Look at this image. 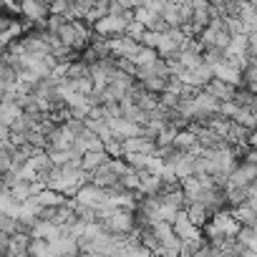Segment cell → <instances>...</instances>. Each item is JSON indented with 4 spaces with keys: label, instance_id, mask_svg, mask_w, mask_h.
<instances>
[{
    "label": "cell",
    "instance_id": "obj_1",
    "mask_svg": "<svg viewBox=\"0 0 257 257\" xmlns=\"http://www.w3.org/2000/svg\"><path fill=\"white\" fill-rule=\"evenodd\" d=\"M56 36H58V41H61L63 46H68V48H73L76 53H81V51L88 46V41H91V26H86L83 21H66V23L56 31Z\"/></svg>",
    "mask_w": 257,
    "mask_h": 257
},
{
    "label": "cell",
    "instance_id": "obj_20",
    "mask_svg": "<svg viewBox=\"0 0 257 257\" xmlns=\"http://www.w3.org/2000/svg\"><path fill=\"white\" fill-rule=\"evenodd\" d=\"M257 111H249V108H237V113L232 116V121H237V123H242V126H247V128H254V123H257V116H254Z\"/></svg>",
    "mask_w": 257,
    "mask_h": 257
},
{
    "label": "cell",
    "instance_id": "obj_11",
    "mask_svg": "<svg viewBox=\"0 0 257 257\" xmlns=\"http://www.w3.org/2000/svg\"><path fill=\"white\" fill-rule=\"evenodd\" d=\"M209 96H214L217 101H229L232 96H234V91H237V86H232V83H227V81H219V78H209L204 86H202Z\"/></svg>",
    "mask_w": 257,
    "mask_h": 257
},
{
    "label": "cell",
    "instance_id": "obj_2",
    "mask_svg": "<svg viewBox=\"0 0 257 257\" xmlns=\"http://www.w3.org/2000/svg\"><path fill=\"white\" fill-rule=\"evenodd\" d=\"M132 18H134L132 11H123V13H118V16L106 13V16H101V18H96V21L91 23V33H93V36H101V38L123 36V33H126V26H128V21H132Z\"/></svg>",
    "mask_w": 257,
    "mask_h": 257
},
{
    "label": "cell",
    "instance_id": "obj_3",
    "mask_svg": "<svg viewBox=\"0 0 257 257\" xmlns=\"http://www.w3.org/2000/svg\"><path fill=\"white\" fill-rule=\"evenodd\" d=\"M152 232H154V237H157V242H159V252H162V254H172V257L179 254V244H182V239L174 234L172 222L157 219V222L152 224Z\"/></svg>",
    "mask_w": 257,
    "mask_h": 257
},
{
    "label": "cell",
    "instance_id": "obj_7",
    "mask_svg": "<svg viewBox=\"0 0 257 257\" xmlns=\"http://www.w3.org/2000/svg\"><path fill=\"white\" fill-rule=\"evenodd\" d=\"M106 123H108L111 134H113L116 139H126V137L142 134V123L128 121V118H123V116H111V118H106Z\"/></svg>",
    "mask_w": 257,
    "mask_h": 257
},
{
    "label": "cell",
    "instance_id": "obj_12",
    "mask_svg": "<svg viewBox=\"0 0 257 257\" xmlns=\"http://www.w3.org/2000/svg\"><path fill=\"white\" fill-rule=\"evenodd\" d=\"M139 172V194H159L162 192V177L159 174H152V172H147V169H137Z\"/></svg>",
    "mask_w": 257,
    "mask_h": 257
},
{
    "label": "cell",
    "instance_id": "obj_19",
    "mask_svg": "<svg viewBox=\"0 0 257 257\" xmlns=\"http://www.w3.org/2000/svg\"><path fill=\"white\" fill-rule=\"evenodd\" d=\"M66 83L73 88V91H78V93H83V96H88L91 91H93V83H91V76H81V78H66Z\"/></svg>",
    "mask_w": 257,
    "mask_h": 257
},
{
    "label": "cell",
    "instance_id": "obj_8",
    "mask_svg": "<svg viewBox=\"0 0 257 257\" xmlns=\"http://www.w3.org/2000/svg\"><path fill=\"white\" fill-rule=\"evenodd\" d=\"M209 68H212V76L219 78V81H227V83H232V86H239V83H242V68L227 63L224 58H219V61L212 63Z\"/></svg>",
    "mask_w": 257,
    "mask_h": 257
},
{
    "label": "cell",
    "instance_id": "obj_14",
    "mask_svg": "<svg viewBox=\"0 0 257 257\" xmlns=\"http://www.w3.org/2000/svg\"><path fill=\"white\" fill-rule=\"evenodd\" d=\"M229 212H232V217H234V219H237L239 224H249V227H257V209H254V207H249V204L239 202V204L229 207Z\"/></svg>",
    "mask_w": 257,
    "mask_h": 257
},
{
    "label": "cell",
    "instance_id": "obj_4",
    "mask_svg": "<svg viewBox=\"0 0 257 257\" xmlns=\"http://www.w3.org/2000/svg\"><path fill=\"white\" fill-rule=\"evenodd\" d=\"M73 199L81 202V204H88V207H93V209H101V207H106V202H108V189H103V187H98V184H93V182H83V184L76 189Z\"/></svg>",
    "mask_w": 257,
    "mask_h": 257
},
{
    "label": "cell",
    "instance_id": "obj_10",
    "mask_svg": "<svg viewBox=\"0 0 257 257\" xmlns=\"http://www.w3.org/2000/svg\"><path fill=\"white\" fill-rule=\"evenodd\" d=\"M172 147L179 149V152H189V154H199L202 152V147L197 144L194 132H189V128H177V134L172 139Z\"/></svg>",
    "mask_w": 257,
    "mask_h": 257
},
{
    "label": "cell",
    "instance_id": "obj_15",
    "mask_svg": "<svg viewBox=\"0 0 257 257\" xmlns=\"http://www.w3.org/2000/svg\"><path fill=\"white\" fill-rule=\"evenodd\" d=\"M184 214L197 224V227H204V222L209 219V209H207V204H202V202H187L184 204Z\"/></svg>",
    "mask_w": 257,
    "mask_h": 257
},
{
    "label": "cell",
    "instance_id": "obj_21",
    "mask_svg": "<svg viewBox=\"0 0 257 257\" xmlns=\"http://www.w3.org/2000/svg\"><path fill=\"white\" fill-rule=\"evenodd\" d=\"M103 152H106L108 157H123V152H121V139H116V137L106 139V142H103Z\"/></svg>",
    "mask_w": 257,
    "mask_h": 257
},
{
    "label": "cell",
    "instance_id": "obj_23",
    "mask_svg": "<svg viewBox=\"0 0 257 257\" xmlns=\"http://www.w3.org/2000/svg\"><path fill=\"white\" fill-rule=\"evenodd\" d=\"M8 132H11V128H8L6 123H0V142H3V139H8Z\"/></svg>",
    "mask_w": 257,
    "mask_h": 257
},
{
    "label": "cell",
    "instance_id": "obj_5",
    "mask_svg": "<svg viewBox=\"0 0 257 257\" xmlns=\"http://www.w3.org/2000/svg\"><path fill=\"white\" fill-rule=\"evenodd\" d=\"M18 13L23 16V21H28L33 28H38L48 18V6L41 3V0H18Z\"/></svg>",
    "mask_w": 257,
    "mask_h": 257
},
{
    "label": "cell",
    "instance_id": "obj_18",
    "mask_svg": "<svg viewBox=\"0 0 257 257\" xmlns=\"http://www.w3.org/2000/svg\"><path fill=\"white\" fill-rule=\"evenodd\" d=\"M232 101H234L237 106H242V108H249V111H257V96H254V91H247V88H242V86H237V91H234V96H232Z\"/></svg>",
    "mask_w": 257,
    "mask_h": 257
},
{
    "label": "cell",
    "instance_id": "obj_9",
    "mask_svg": "<svg viewBox=\"0 0 257 257\" xmlns=\"http://www.w3.org/2000/svg\"><path fill=\"white\" fill-rule=\"evenodd\" d=\"M137 46H139V41H134L132 36H116V38H108V56L111 58H128L134 51H137Z\"/></svg>",
    "mask_w": 257,
    "mask_h": 257
},
{
    "label": "cell",
    "instance_id": "obj_16",
    "mask_svg": "<svg viewBox=\"0 0 257 257\" xmlns=\"http://www.w3.org/2000/svg\"><path fill=\"white\" fill-rule=\"evenodd\" d=\"M157 48H149V46H137V51L132 53V56H128V61H132L137 68H142V66H149V63H154L157 61Z\"/></svg>",
    "mask_w": 257,
    "mask_h": 257
},
{
    "label": "cell",
    "instance_id": "obj_17",
    "mask_svg": "<svg viewBox=\"0 0 257 257\" xmlns=\"http://www.w3.org/2000/svg\"><path fill=\"white\" fill-rule=\"evenodd\" d=\"M106 159H108V154H106L103 149H93V152H83L78 164H81V169H83V172H93V169H96V167H101Z\"/></svg>",
    "mask_w": 257,
    "mask_h": 257
},
{
    "label": "cell",
    "instance_id": "obj_6",
    "mask_svg": "<svg viewBox=\"0 0 257 257\" xmlns=\"http://www.w3.org/2000/svg\"><path fill=\"white\" fill-rule=\"evenodd\" d=\"M172 229H174V234L184 242V239H199V237H204L202 234V227H197L187 214H184V209H179L177 212V217H174V222H172Z\"/></svg>",
    "mask_w": 257,
    "mask_h": 257
},
{
    "label": "cell",
    "instance_id": "obj_13",
    "mask_svg": "<svg viewBox=\"0 0 257 257\" xmlns=\"http://www.w3.org/2000/svg\"><path fill=\"white\" fill-rule=\"evenodd\" d=\"M66 194L63 192H58V189H53V187H41V192L36 194V202L41 204V207H61V204H66Z\"/></svg>",
    "mask_w": 257,
    "mask_h": 257
},
{
    "label": "cell",
    "instance_id": "obj_22",
    "mask_svg": "<svg viewBox=\"0 0 257 257\" xmlns=\"http://www.w3.org/2000/svg\"><path fill=\"white\" fill-rule=\"evenodd\" d=\"M116 3H118L121 8H126V11H134V8L139 6V0H116Z\"/></svg>",
    "mask_w": 257,
    "mask_h": 257
}]
</instances>
